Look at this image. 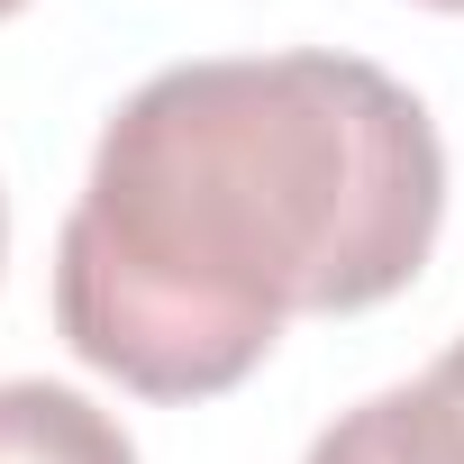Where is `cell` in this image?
Masks as SVG:
<instances>
[{"instance_id": "obj_1", "label": "cell", "mask_w": 464, "mask_h": 464, "mask_svg": "<svg viewBox=\"0 0 464 464\" xmlns=\"http://www.w3.org/2000/svg\"><path fill=\"white\" fill-rule=\"evenodd\" d=\"M446 218V146L364 55H200L137 82L55 237L64 346L146 392H237L292 319H346L419 283Z\"/></svg>"}, {"instance_id": "obj_2", "label": "cell", "mask_w": 464, "mask_h": 464, "mask_svg": "<svg viewBox=\"0 0 464 464\" xmlns=\"http://www.w3.org/2000/svg\"><path fill=\"white\" fill-rule=\"evenodd\" d=\"M301 464H464V337L419 382H392L337 410Z\"/></svg>"}, {"instance_id": "obj_3", "label": "cell", "mask_w": 464, "mask_h": 464, "mask_svg": "<svg viewBox=\"0 0 464 464\" xmlns=\"http://www.w3.org/2000/svg\"><path fill=\"white\" fill-rule=\"evenodd\" d=\"M0 464H137V446L64 382H0Z\"/></svg>"}, {"instance_id": "obj_4", "label": "cell", "mask_w": 464, "mask_h": 464, "mask_svg": "<svg viewBox=\"0 0 464 464\" xmlns=\"http://www.w3.org/2000/svg\"><path fill=\"white\" fill-rule=\"evenodd\" d=\"M10 10H28V0H0V19H10Z\"/></svg>"}, {"instance_id": "obj_5", "label": "cell", "mask_w": 464, "mask_h": 464, "mask_svg": "<svg viewBox=\"0 0 464 464\" xmlns=\"http://www.w3.org/2000/svg\"><path fill=\"white\" fill-rule=\"evenodd\" d=\"M0 246H10V209H0Z\"/></svg>"}, {"instance_id": "obj_6", "label": "cell", "mask_w": 464, "mask_h": 464, "mask_svg": "<svg viewBox=\"0 0 464 464\" xmlns=\"http://www.w3.org/2000/svg\"><path fill=\"white\" fill-rule=\"evenodd\" d=\"M428 10H464V0H428Z\"/></svg>"}]
</instances>
